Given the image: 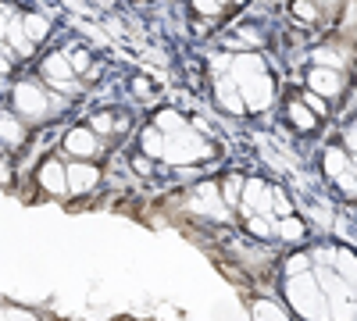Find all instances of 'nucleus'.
Instances as JSON below:
<instances>
[{
    "instance_id": "obj_25",
    "label": "nucleus",
    "mask_w": 357,
    "mask_h": 321,
    "mask_svg": "<svg viewBox=\"0 0 357 321\" xmlns=\"http://www.w3.org/2000/svg\"><path fill=\"white\" fill-rule=\"evenodd\" d=\"M158 129H161L165 136H172V132H183V129H190V122H186L178 111H161V114H158Z\"/></svg>"
},
{
    "instance_id": "obj_20",
    "label": "nucleus",
    "mask_w": 357,
    "mask_h": 321,
    "mask_svg": "<svg viewBox=\"0 0 357 321\" xmlns=\"http://www.w3.org/2000/svg\"><path fill=\"white\" fill-rule=\"evenodd\" d=\"M22 29H25V36L33 40V43H40V40L50 36V22H47V15H25V18H22Z\"/></svg>"
},
{
    "instance_id": "obj_37",
    "label": "nucleus",
    "mask_w": 357,
    "mask_h": 321,
    "mask_svg": "<svg viewBox=\"0 0 357 321\" xmlns=\"http://www.w3.org/2000/svg\"><path fill=\"white\" fill-rule=\"evenodd\" d=\"M314 4H318L321 11H329V8H336V4H343V0H314Z\"/></svg>"
},
{
    "instance_id": "obj_18",
    "label": "nucleus",
    "mask_w": 357,
    "mask_h": 321,
    "mask_svg": "<svg viewBox=\"0 0 357 321\" xmlns=\"http://www.w3.org/2000/svg\"><path fill=\"white\" fill-rule=\"evenodd\" d=\"M333 260H336V272L343 275V282L357 289V253H350V250H336Z\"/></svg>"
},
{
    "instance_id": "obj_30",
    "label": "nucleus",
    "mask_w": 357,
    "mask_h": 321,
    "mask_svg": "<svg viewBox=\"0 0 357 321\" xmlns=\"http://www.w3.org/2000/svg\"><path fill=\"white\" fill-rule=\"evenodd\" d=\"M68 61H72L75 75H86V68H89V54H86V50H75V54L68 57Z\"/></svg>"
},
{
    "instance_id": "obj_19",
    "label": "nucleus",
    "mask_w": 357,
    "mask_h": 321,
    "mask_svg": "<svg viewBox=\"0 0 357 321\" xmlns=\"http://www.w3.org/2000/svg\"><path fill=\"white\" fill-rule=\"evenodd\" d=\"M304 232H307L304 221H301V218H293V214L275 221V236H282L286 243H301V240H304Z\"/></svg>"
},
{
    "instance_id": "obj_31",
    "label": "nucleus",
    "mask_w": 357,
    "mask_h": 321,
    "mask_svg": "<svg viewBox=\"0 0 357 321\" xmlns=\"http://www.w3.org/2000/svg\"><path fill=\"white\" fill-rule=\"evenodd\" d=\"M307 265H311V260H307L304 253H301V257H293L289 265H286V275H304V272H307Z\"/></svg>"
},
{
    "instance_id": "obj_8",
    "label": "nucleus",
    "mask_w": 357,
    "mask_h": 321,
    "mask_svg": "<svg viewBox=\"0 0 357 321\" xmlns=\"http://www.w3.org/2000/svg\"><path fill=\"white\" fill-rule=\"evenodd\" d=\"M307 90L318 93L321 100H325V97H340V93H343V72L314 65V68L307 72Z\"/></svg>"
},
{
    "instance_id": "obj_23",
    "label": "nucleus",
    "mask_w": 357,
    "mask_h": 321,
    "mask_svg": "<svg viewBox=\"0 0 357 321\" xmlns=\"http://www.w3.org/2000/svg\"><path fill=\"white\" fill-rule=\"evenodd\" d=\"M293 18L304 22V25H318L321 22V8L314 0H293Z\"/></svg>"
},
{
    "instance_id": "obj_10",
    "label": "nucleus",
    "mask_w": 357,
    "mask_h": 321,
    "mask_svg": "<svg viewBox=\"0 0 357 321\" xmlns=\"http://www.w3.org/2000/svg\"><path fill=\"white\" fill-rule=\"evenodd\" d=\"M40 189L47 193V196H65L68 193V175H65V164L57 161V157H50V161H43L40 164Z\"/></svg>"
},
{
    "instance_id": "obj_24",
    "label": "nucleus",
    "mask_w": 357,
    "mask_h": 321,
    "mask_svg": "<svg viewBox=\"0 0 357 321\" xmlns=\"http://www.w3.org/2000/svg\"><path fill=\"white\" fill-rule=\"evenodd\" d=\"M247 232H250V236H261V240L275 236V221H272V214H247Z\"/></svg>"
},
{
    "instance_id": "obj_21",
    "label": "nucleus",
    "mask_w": 357,
    "mask_h": 321,
    "mask_svg": "<svg viewBox=\"0 0 357 321\" xmlns=\"http://www.w3.org/2000/svg\"><path fill=\"white\" fill-rule=\"evenodd\" d=\"M347 168H350V154H347V150H340V147H329V150H325V175H329V179L343 175Z\"/></svg>"
},
{
    "instance_id": "obj_7",
    "label": "nucleus",
    "mask_w": 357,
    "mask_h": 321,
    "mask_svg": "<svg viewBox=\"0 0 357 321\" xmlns=\"http://www.w3.org/2000/svg\"><path fill=\"white\" fill-rule=\"evenodd\" d=\"M272 200H275V189L261 182V179H247L243 182V208L247 214H272Z\"/></svg>"
},
{
    "instance_id": "obj_16",
    "label": "nucleus",
    "mask_w": 357,
    "mask_h": 321,
    "mask_svg": "<svg viewBox=\"0 0 357 321\" xmlns=\"http://www.w3.org/2000/svg\"><path fill=\"white\" fill-rule=\"evenodd\" d=\"M243 175H225L222 179V186H218V193H222V200H225V208H236V203L243 200Z\"/></svg>"
},
{
    "instance_id": "obj_39",
    "label": "nucleus",
    "mask_w": 357,
    "mask_h": 321,
    "mask_svg": "<svg viewBox=\"0 0 357 321\" xmlns=\"http://www.w3.org/2000/svg\"><path fill=\"white\" fill-rule=\"evenodd\" d=\"M350 171H354V179H357V157H350Z\"/></svg>"
},
{
    "instance_id": "obj_29",
    "label": "nucleus",
    "mask_w": 357,
    "mask_h": 321,
    "mask_svg": "<svg viewBox=\"0 0 357 321\" xmlns=\"http://www.w3.org/2000/svg\"><path fill=\"white\" fill-rule=\"evenodd\" d=\"M193 8H197V15H207V18H215L222 11L218 0H193Z\"/></svg>"
},
{
    "instance_id": "obj_34",
    "label": "nucleus",
    "mask_w": 357,
    "mask_h": 321,
    "mask_svg": "<svg viewBox=\"0 0 357 321\" xmlns=\"http://www.w3.org/2000/svg\"><path fill=\"white\" fill-rule=\"evenodd\" d=\"M132 90H136V93H151V82H146V79H136Z\"/></svg>"
},
{
    "instance_id": "obj_4",
    "label": "nucleus",
    "mask_w": 357,
    "mask_h": 321,
    "mask_svg": "<svg viewBox=\"0 0 357 321\" xmlns=\"http://www.w3.org/2000/svg\"><path fill=\"white\" fill-rule=\"evenodd\" d=\"M15 114L18 118H29V122H40L50 114V100L36 82H18L15 86Z\"/></svg>"
},
{
    "instance_id": "obj_2",
    "label": "nucleus",
    "mask_w": 357,
    "mask_h": 321,
    "mask_svg": "<svg viewBox=\"0 0 357 321\" xmlns=\"http://www.w3.org/2000/svg\"><path fill=\"white\" fill-rule=\"evenodd\" d=\"M286 297L289 304L301 311L307 321H325L329 318V307H325V293L314 279V272H304V275H289L286 279Z\"/></svg>"
},
{
    "instance_id": "obj_41",
    "label": "nucleus",
    "mask_w": 357,
    "mask_h": 321,
    "mask_svg": "<svg viewBox=\"0 0 357 321\" xmlns=\"http://www.w3.org/2000/svg\"><path fill=\"white\" fill-rule=\"evenodd\" d=\"M218 4H222V8H225V4H229V0H218Z\"/></svg>"
},
{
    "instance_id": "obj_22",
    "label": "nucleus",
    "mask_w": 357,
    "mask_h": 321,
    "mask_svg": "<svg viewBox=\"0 0 357 321\" xmlns=\"http://www.w3.org/2000/svg\"><path fill=\"white\" fill-rule=\"evenodd\" d=\"M143 154L146 157H161L165 154V132L158 129V125H151V129H143Z\"/></svg>"
},
{
    "instance_id": "obj_6",
    "label": "nucleus",
    "mask_w": 357,
    "mask_h": 321,
    "mask_svg": "<svg viewBox=\"0 0 357 321\" xmlns=\"http://www.w3.org/2000/svg\"><path fill=\"white\" fill-rule=\"evenodd\" d=\"M193 211H200L204 218H211V221H225V214H229L218 186H211V182H200L193 189Z\"/></svg>"
},
{
    "instance_id": "obj_26",
    "label": "nucleus",
    "mask_w": 357,
    "mask_h": 321,
    "mask_svg": "<svg viewBox=\"0 0 357 321\" xmlns=\"http://www.w3.org/2000/svg\"><path fill=\"white\" fill-rule=\"evenodd\" d=\"M89 129H93L97 136H111V129H114V118H111V114H97V118L89 122Z\"/></svg>"
},
{
    "instance_id": "obj_40",
    "label": "nucleus",
    "mask_w": 357,
    "mask_h": 321,
    "mask_svg": "<svg viewBox=\"0 0 357 321\" xmlns=\"http://www.w3.org/2000/svg\"><path fill=\"white\" fill-rule=\"evenodd\" d=\"M229 4H247V0H229Z\"/></svg>"
},
{
    "instance_id": "obj_5",
    "label": "nucleus",
    "mask_w": 357,
    "mask_h": 321,
    "mask_svg": "<svg viewBox=\"0 0 357 321\" xmlns=\"http://www.w3.org/2000/svg\"><path fill=\"white\" fill-rule=\"evenodd\" d=\"M43 82H50L54 90H61V93H75L79 90V82H75V68L65 54H50L47 61H43Z\"/></svg>"
},
{
    "instance_id": "obj_42",
    "label": "nucleus",
    "mask_w": 357,
    "mask_h": 321,
    "mask_svg": "<svg viewBox=\"0 0 357 321\" xmlns=\"http://www.w3.org/2000/svg\"><path fill=\"white\" fill-rule=\"evenodd\" d=\"M0 86H4V75H0Z\"/></svg>"
},
{
    "instance_id": "obj_28",
    "label": "nucleus",
    "mask_w": 357,
    "mask_h": 321,
    "mask_svg": "<svg viewBox=\"0 0 357 321\" xmlns=\"http://www.w3.org/2000/svg\"><path fill=\"white\" fill-rule=\"evenodd\" d=\"M301 100H304V104H307V107H311V111L318 114V118H325V111H329V107H325V100H321L318 93H311V90H307V93H304Z\"/></svg>"
},
{
    "instance_id": "obj_15",
    "label": "nucleus",
    "mask_w": 357,
    "mask_h": 321,
    "mask_svg": "<svg viewBox=\"0 0 357 321\" xmlns=\"http://www.w3.org/2000/svg\"><path fill=\"white\" fill-rule=\"evenodd\" d=\"M8 36H11V47H15V57H29L36 47H33V40L25 36V29H22V18H11L8 22Z\"/></svg>"
},
{
    "instance_id": "obj_14",
    "label": "nucleus",
    "mask_w": 357,
    "mask_h": 321,
    "mask_svg": "<svg viewBox=\"0 0 357 321\" xmlns=\"http://www.w3.org/2000/svg\"><path fill=\"white\" fill-rule=\"evenodd\" d=\"M0 143H8V147H22L25 143V125L18 114H0Z\"/></svg>"
},
{
    "instance_id": "obj_9",
    "label": "nucleus",
    "mask_w": 357,
    "mask_h": 321,
    "mask_svg": "<svg viewBox=\"0 0 357 321\" xmlns=\"http://www.w3.org/2000/svg\"><path fill=\"white\" fill-rule=\"evenodd\" d=\"M65 175H68V193H93L97 189V182H100V168L97 164H89V161H75V164H68L65 168Z\"/></svg>"
},
{
    "instance_id": "obj_35",
    "label": "nucleus",
    "mask_w": 357,
    "mask_h": 321,
    "mask_svg": "<svg viewBox=\"0 0 357 321\" xmlns=\"http://www.w3.org/2000/svg\"><path fill=\"white\" fill-rule=\"evenodd\" d=\"M8 22H11V18H8V11L0 8V36H8Z\"/></svg>"
},
{
    "instance_id": "obj_36",
    "label": "nucleus",
    "mask_w": 357,
    "mask_h": 321,
    "mask_svg": "<svg viewBox=\"0 0 357 321\" xmlns=\"http://www.w3.org/2000/svg\"><path fill=\"white\" fill-rule=\"evenodd\" d=\"M347 147L357 154V129H350V132H347Z\"/></svg>"
},
{
    "instance_id": "obj_38",
    "label": "nucleus",
    "mask_w": 357,
    "mask_h": 321,
    "mask_svg": "<svg viewBox=\"0 0 357 321\" xmlns=\"http://www.w3.org/2000/svg\"><path fill=\"white\" fill-rule=\"evenodd\" d=\"M11 321H36V318H29V314H11Z\"/></svg>"
},
{
    "instance_id": "obj_32",
    "label": "nucleus",
    "mask_w": 357,
    "mask_h": 321,
    "mask_svg": "<svg viewBox=\"0 0 357 321\" xmlns=\"http://www.w3.org/2000/svg\"><path fill=\"white\" fill-rule=\"evenodd\" d=\"M0 186H11V164L0 157Z\"/></svg>"
},
{
    "instance_id": "obj_33",
    "label": "nucleus",
    "mask_w": 357,
    "mask_h": 321,
    "mask_svg": "<svg viewBox=\"0 0 357 321\" xmlns=\"http://www.w3.org/2000/svg\"><path fill=\"white\" fill-rule=\"evenodd\" d=\"M11 72V57L4 54V47H0V75H8Z\"/></svg>"
},
{
    "instance_id": "obj_1",
    "label": "nucleus",
    "mask_w": 357,
    "mask_h": 321,
    "mask_svg": "<svg viewBox=\"0 0 357 321\" xmlns=\"http://www.w3.org/2000/svg\"><path fill=\"white\" fill-rule=\"evenodd\" d=\"M229 72H232V82L240 86V97H243L247 111L272 107L275 82H272V75H268V68H264V61H261L257 54H236Z\"/></svg>"
},
{
    "instance_id": "obj_12",
    "label": "nucleus",
    "mask_w": 357,
    "mask_h": 321,
    "mask_svg": "<svg viewBox=\"0 0 357 321\" xmlns=\"http://www.w3.org/2000/svg\"><path fill=\"white\" fill-rule=\"evenodd\" d=\"M215 100H218V107L229 111V114H243V111H247V104H243V97H240V86L232 82V75H218V79H215Z\"/></svg>"
},
{
    "instance_id": "obj_27",
    "label": "nucleus",
    "mask_w": 357,
    "mask_h": 321,
    "mask_svg": "<svg viewBox=\"0 0 357 321\" xmlns=\"http://www.w3.org/2000/svg\"><path fill=\"white\" fill-rule=\"evenodd\" d=\"M336 186H340L347 196H357V179H354V171H350V168H347L343 175H336Z\"/></svg>"
},
{
    "instance_id": "obj_13",
    "label": "nucleus",
    "mask_w": 357,
    "mask_h": 321,
    "mask_svg": "<svg viewBox=\"0 0 357 321\" xmlns=\"http://www.w3.org/2000/svg\"><path fill=\"white\" fill-rule=\"evenodd\" d=\"M286 118H289V125H293L296 132H311V129L318 125V114H314L301 97H293V100L286 104Z\"/></svg>"
},
{
    "instance_id": "obj_17",
    "label": "nucleus",
    "mask_w": 357,
    "mask_h": 321,
    "mask_svg": "<svg viewBox=\"0 0 357 321\" xmlns=\"http://www.w3.org/2000/svg\"><path fill=\"white\" fill-rule=\"evenodd\" d=\"M250 318H254V321H289V314H286L275 300H254Z\"/></svg>"
},
{
    "instance_id": "obj_11",
    "label": "nucleus",
    "mask_w": 357,
    "mask_h": 321,
    "mask_svg": "<svg viewBox=\"0 0 357 321\" xmlns=\"http://www.w3.org/2000/svg\"><path fill=\"white\" fill-rule=\"evenodd\" d=\"M97 147H100V143H97V132L89 129V125H75V129L65 132V150L75 154V157H82V161H86V157H93Z\"/></svg>"
},
{
    "instance_id": "obj_3",
    "label": "nucleus",
    "mask_w": 357,
    "mask_h": 321,
    "mask_svg": "<svg viewBox=\"0 0 357 321\" xmlns=\"http://www.w3.org/2000/svg\"><path fill=\"white\" fill-rule=\"evenodd\" d=\"M211 150H207V143H204V132H193V125L183 129V132L165 136V154L161 157L172 161V164H197Z\"/></svg>"
}]
</instances>
